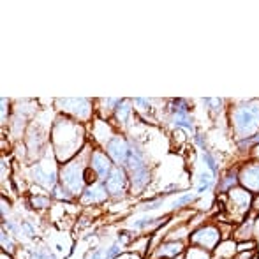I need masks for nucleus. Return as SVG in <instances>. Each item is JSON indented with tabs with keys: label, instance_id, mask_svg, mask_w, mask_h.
Segmentation results:
<instances>
[{
	"label": "nucleus",
	"instance_id": "obj_11",
	"mask_svg": "<svg viewBox=\"0 0 259 259\" xmlns=\"http://www.w3.org/2000/svg\"><path fill=\"white\" fill-rule=\"evenodd\" d=\"M210 184H211V173H208V171H206V173H203V175H201V184H199V189H198V191H199V192H203L205 189H208V185H210Z\"/></svg>",
	"mask_w": 259,
	"mask_h": 259
},
{
	"label": "nucleus",
	"instance_id": "obj_4",
	"mask_svg": "<svg viewBox=\"0 0 259 259\" xmlns=\"http://www.w3.org/2000/svg\"><path fill=\"white\" fill-rule=\"evenodd\" d=\"M62 177H64L62 180H64L65 187L71 189L72 192H79V189H81V175H79V171L76 167H65Z\"/></svg>",
	"mask_w": 259,
	"mask_h": 259
},
{
	"label": "nucleus",
	"instance_id": "obj_14",
	"mask_svg": "<svg viewBox=\"0 0 259 259\" xmlns=\"http://www.w3.org/2000/svg\"><path fill=\"white\" fill-rule=\"evenodd\" d=\"M252 257H254V250H249V252H243L238 256V259H252Z\"/></svg>",
	"mask_w": 259,
	"mask_h": 259
},
{
	"label": "nucleus",
	"instance_id": "obj_15",
	"mask_svg": "<svg viewBox=\"0 0 259 259\" xmlns=\"http://www.w3.org/2000/svg\"><path fill=\"white\" fill-rule=\"evenodd\" d=\"M46 199H34V205H39V206H45L46 205Z\"/></svg>",
	"mask_w": 259,
	"mask_h": 259
},
{
	"label": "nucleus",
	"instance_id": "obj_10",
	"mask_svg": "<svg viewBox=\"0 0 259 259\" xmlns=\"http://www.w3.org/2000/svg\"><path fill=\"white\" fill-rule=\"evenodd\" d=\"M187 259H208V254L203 249H191Z\"/></svg>",
	"mask_w": 259,
	"mask_h": 259
},
{
	"label": "nucleus",
	"instance_id": "obj_9",
	"mask_svg": "<svg viewBox=\"0 0 259 259\" xmlns=\"http://www.w3.org/2000/svg\"><path fill=\"white\" fill-rule=\"evenodd\" d=\"M104 189L103 187H97V189H90V191H87V194L83 196V199L85 201H99V199L104 198Z\"/></svg>",
	"mask_w": 259,
	"mask_h": 259
},
{
	"label": "nucleus",
	"instance_id": "obj_16",
	"mask_svg": "<svg viewBox=\"0 0 259 259\" xmlns=\"http://www.w3.org/2000/svg\"><path fill=\"white\" fill-rule=\"evenodd\" d=\"M254 206H256V208H259V198L256 199V201H254Z\"/></svg>",
	"mask_w": 259,
	"mask_h": 259
},
{
	"label": "nucleus",
	"instance_id": "obj_8",
	"mask_svg": "<svg viewBox=\"0 0 259 259\" xmlns=\"http://www.w3.org/2000/svg\"><path fill=\"white\" fill-rule=\"evenodd\" d=\"M180 250H182L180 243H166V245L160 249V257L162 256H177Z\"/></svg>",
	"mask_w": 259,
	"mask_h": 259
},
{
	"label": "nucleus",
	"instance_id": "obj_3",
	"mask_svg": "<svg viewBox=\"0 0 259 259\" xmlns=\"http://www.w3.org/2000/svg\"><path fill=\"white\" fill-rule=\"evenodd\" d=\"M123 187H125V175H123V171L113 169L111 175H109V178L106 180V189H108V192L118 194V192L123 191Z\"/></svg>",
	"mask_w": 259,
	"mask_h": 259
},
{
	"label": "nucleus",
	"instance_id": "obj_1",
	"mask_svg": "<svg viewBox=\"0 0 259 259\" xmlns=\"http://www.w3.org/2000/svg\"><path fill=\"white\" fill-rule=\"evenodd\" d=\"M235 127L240 134H250L259 127V104L250 103L236 109Z\"/></svg>",
	"mask_w": 259,
	"mask_h": 259
},
{
	"label": "nucleus",
	"instance_id": "obj_7",
	"mask_svg": "<svg viewBox=\"0 0 259 259\" xmlns=\"http://www.w3.org/2000/svg\"><path fill=\"white\" fill-rule=\"evenodd\" d=\"M94 171L101 177H106L109 173V162L103 154H96L94 155Z\"/></svg>",
	"mask_w": 259,
	"mask_h": 259
},
{
	"label": "nucleus",
	"instance_id": "obj_13",
	"mask_svg": "<svg viewBox=\"0 0 259 259\" xmlns=\"http://www.w3.org/2000/svg\"><path fill=\"white\" fill-rule=\"evenodd\" d=\"M129 111H131V108L129 106H122V109H118V118H122V120H125L127 118V115H129Z\"/></svg>",
	"mask_w": 259,
	"mask_h": 259
},
{
	"label": "nucleus",
	"instance_id": "obj_12",
	"mask_svg": "<svg viewBox=\"0 0 259 259\" xmlns=\"http://www.w3.org/2000/svg\"><path fill=\"white\" fill-rule=\"evenodd\" d=\"M96 177H97L96 171L85 169V182H87V184H94V182H96Z\"/></svg>",
	"mask_w": 259,
	"mask_h": 259
},
{
	"label": "nucleus",
	"instance_id": "obj_6",
	"mask_svg": "<svg viewBox=\"0 0 259 259\" xmlns=\"http://www.w3.org/2000/svg\"><path fill=\"white\" fill-rule=\"evenodd\" d=\"M108 152L113 155V159L116 162H125L129 160V150H127V145L123 143L122 140H113L111 143L108 145Z\"/></svg>",
	"mask_w": 259,
	"mask_h": 259
},
{
	"label": "nucleus",
	"instance_id": "obj_5",
	"mask_svg": "<svg viewBox=\"0 0 259 259\" xmlns=\"http://www.w3.org/2000/svg\"><path fill=\"white\" fill-rule=\"evenodd\" d=\"M242 184L250 191H259V164H254V166L243 169Z\"/></svg>",
	"mask_w": 259,
	"mask_h": 259
},
{
	"label": "nucleus",
	"instance_id": "obj_2",
	"mask_svg": "<svg viewBox=\"0 0 259 259\" xmlns=\"http://www.w3.org/2000/svg\"><path fill=\"white\" fill-rule=\"evenodd\" d=\"M192 242L199 243V245L206 247V249H213L219 242V231L215 228H203L192 235Z\"/></svg>",
	"mask_w": 259,
	"mask_h": 259
}]
</instances>
